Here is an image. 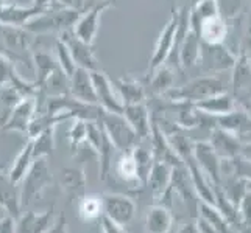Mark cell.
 Segmentation results:
<instances>
[{
	"label": "cell",
	"instance_id": "6da1fadb",
	"mask_svg": "<svg viewBox=\"0 0 251 233\" xmlns=\"http://www.w3.org/2000/svg\"><path fill=\"white\" fill-rule=\"evenodd\" d=\"M222 92H226V87H225V81L220 78V75H201L179 85V87L169 89L162 97L173 103H190L192 105V103Z\"/></svg>",
	"mask_w": 251,
	"mask_h": 233
},
{
	"label": "cell",
	"instance_id": "7a4b0ae2",
	"mask_svg": "<svg viewBox=\"0 0 251 233\" xmlns=\"http://www.w3.org/2000/svg\"><path fill=\"white\" fill-rule=\"evenodd\" d=\"M80 14L81 13L76 10L56 6L41 13L36 17H33L31 21H28L24 25V28L33 34H36V36H42V34H49V33L59 34L66 30H72L75 22L78 21Z\"/></svg>",
	"mask_w": 251,
	"mask_h": 233
},
{
	"label": "cell",
	"instance_id": "3957f363",
	"mask_svg": "<svg viewBox=\"0 0 251 233\" xmlns=\"http://www.w3.org/2000/svg\"><path fill=\"white\" fill-rule=\"evenodd\" d=\"M53 182V174L49 165V157L34 159L27 174L21 180V204L22 209L36 202L44 190Z\"/></svg>",
	"mask_w": 251,
	"mask_h": 233
},
{
	"label": "cell",
	"instance_id": "277c9868",
	"mask_svg": "<svg viewBox=\"0 0 251 233\" xmlns=\"http://www.w3.org/2000/svg\"><path fill=\"white\" fill-rule=\"evenodd\" d=\"M97 122L105 129V132L109 137L111 143L114 145L116 151L129 152L134 146L139 145V137L136 135L133 127L128 125L122 114L101 110Z\"/></svg>",
	"mask_w": 251,
	"mask_h": 233
},
{
	"label": "cell",
	"instance_id": "5b68a950",
	"mask_svg": "<svg viewBox=\"0 0 251 233\" xmlns=\"http://www.w3.org/2000/svg\"><path fill=\"white\" fill-rule=\"evenodd\" d=\"M237 55L226 44H203L200 59L197 65L201 67L203 75H222L228 70H232L236 64Z\"/></svg>",
	"mask_w": 251,
	"mask_h": 233
},
{
	"label": "cell",
	"instance_id": "8992f818",
	"mask_svg": "<svg viewBox=\"0 0 251 233\" xmlns=\"http://www.w3.org/2000/svg\"><path fill=\"white\" fill-rule=\"evenodd\" d=\"M112 5H114V0H101V2L95 3L86 11H83L72 28L75 36L86 42V44L94 45L100 27V17Z\"/></svg>",
	"mask_w": 251,
	"mask_h": 233
},
{
	"label": "cell",
	"instance_id": "52a82bcc",
	"mask_svg": "<svg viewBox=\"0 0 251 233\" xmlns=\"http://www.w3.org/2000/svg\"><path fill=\"white\" fill-rule=\"evenodd\" d=\"M103 216H106L119 226L126 227L136 216V202L126 194L106 193L101 194Z\"/></svg>",
	"mask_w": 251,
	"mask_h": 233
},
{
	"label": "cell",
	"instance_id": "ba28073f",
	"mask_svg": "<svg viewBox=\"0 0 251 233\" xmlns=\"http://www.w3.org/2000/svg\"><path fill=\"white\" fill-rule=\"evenodd\" d=\"M176 28H178V11L175 8H172L170 19L167 21L166 25H164V28L159 33L156 44H154L153 55L149 63V76L156 70V68H159L161 65L167 63V59L172 53V48H173V42H175Z\"/></svg>",
	"mask_w": 251,
	"mask_h": 233
},
{
	"label": "cell",
	"instance_id": "9c48e42d",
	"mask_svg": "<svg viewBox=\"0 0 251 233\" xmlns=\"http://www.w3.org/2000/svg\"><path fill=\"white\" fill-rule=\"evenodd\" d=\"M59 39H61L64 44L67 45L69 51H71L72 59L76 67L86 68L89 72H97L101 70L99 59L95 58V51L94 45L86 44L81 39H78L74 34L72 30H66L63 33H59Z\"/></svg>",
	"mask_w": 251,
	"mask_h": 233
},
{
	"label": "cell",
	"instance_id": "30bf717a",
	"mask_svg": "<svg viewBox=\"0 0 251 233\" xmlns=\"http://www.w3.org/2000/svg\"><path fill=\"white\" fill-rule=\"evenodd\" d=\"M194 160L200 169L211 180L214 187H220L222 182V159L219 157L209 142H197L192 148Z\"/></svg>",
	"mask_w": 251,
	"mask_h": 233
},
{
	"label": "cell",
	"instance_id": "8fae6325",
	"mask_svg": "<svg viewBox=\"0 0 251 233\" xmlns=\"http://www.w3.org/2000/svg\"><path fill=\"white\" fill-rule=\"evenodd\" d=\"M91 76L95 89V97H97V105L101 107V110L122 114L124 103L120 100V97H117L114 93V85H112L106 73L103 70H97L91 72Z\"/></svg>",
	"mask_w": 251,
	"mask_h": 233
},
{
	"label": "cell",
	"instance_id": "7c38bea8",
	"mask_svg": "<svg viewBox=\"0 0 251 233\" xmlns=\"http://www.w3.org/2000/svg\"><path fill=\"white\" fill-rule=\"evenodd\" d=\"M34 115H36V101H34V97L22 98L10 110V114H8L0 131H14V132L27 134Z\"/></svg>",
	"mask_w": 251,
	"mask_h": 233
},
{
	"label": "cell",
	"instance_id": "4fadbf2b",
	"mask_svg": "<svg viewBox=\"0 0 251 233\" xmlns=\"http://www.w3.org/2000/svg\"><path fill=\"white\" fill-rule=\"evenodd\" d=\"M172 177H173V167L170 163L162 160L153 162L145 184L150 187L151 194L156 201L166 199L167 194L172 191Z\"/></svg>",
	"mask_w": 251,
	"mask_h": 233
},
{
	"label": "cell",
	"instance_id": "5bb4252c",
	"mask_svg": "<svg viewBox=\"0 0 251 233\" xmlns=\"http://www.w3.org/2000/svg\"><path fill=\"white\" fill-rule=\"evenodd\" d=\"M63 193L71 202H78L86 193L88 187V177L83 167H67L61 169V179H59Z\"/></svg>",
	"mask_w": 251,
	"mask_h": 233
},
{
	"label": "cell",
	"instance_id": "9a60e30c",
	"mask_svg": "<svg viewBox=\"0 0 251 233\" xmlns=\"http://www.w3.org/2000/svg\"><path fill=\"white\" fill-rule=\"evenodd\" d=\"M69 95L84 105H97V97H95V89L92 83L91 72L86 68L76 67L71 76V84H69Z\"/></svg>",
	"mask_w": 251,
	"mask_h": 233
},
{
	"label": "cell",
	"instance_id": "2e32d148",
	"mask_svg": "<svg viewBox=\"0 0 251 233\" xmlns=\"http://www.w3.org/2000/svg\"><path fill=\"white\" fill-rule=\"evenodd\" d=\"M44 13L38 6H22L19 3L10 2V0H0V23L14 25V27H24L33 17Z\"/></svg>",
	"mask_w": 251,
	"mask_h": 233
},
{
	"label": "cell",
	"instance_id": "e0dca14e",
	"mask_svg": "<svg viewBox=\"0 0 251 233\" xmlns=\"http://www.w3.org/2000/svg\"><path fill=\"white\" fill-rule=\"evenodd\" d=\"M17 185L19 184H14L8 177V172L0 169V209L14 219L19 218L22 212L21 190L17 188Z\"/></svg>",
	"mask_w": 251,
	"mask_h": 233
},
{
	"label": "cell",
	"instance_id": "ac0fdd59",
	"mask_svg": "<svg viewBox=\"0 0 251 233\" xmlns=\"http://www.w3.org/2000/svg\"><path fill=\"white\" fill-rule=\"evenodd\" d=\"M122 115L133 127L139 140H145L150 137L151 131V115L149 112L145 101L144 103H133V105H124Z\"/></svg>",
	"mask_w": 251,
	"mask_h": 233
},
{
	"label": "cell",
	"instance_id": "d6986e66",
	"mask_svg": "<svg viewBox=\"0 0 251 233\" xmlns=\"http://www.w3.org/2000/svg\"><path fill=\"white\" fill-rule=\"evenodd\" d=\"M55 210L46 212H27L21 213L16 219V233H47V230L55 222Z\"/></svg>",
	"mask_w": 251,
	"mask_h": 233
},
{
	"label": "cell",
	"instance_id": "ffe728a7",
	"mask_svg": "<svg viewBox=\"0 0 251 233\" xmlns=\"http://www.w3.org/2000/svg\"><path fill=\"white\" fill-rule=\"evenodd\" d=\"M186 169L189 174L190 185H192L194 191L197 196L200 197V202H206L217 207V194H215V188L212 182L206 177L204 172L200 169V167L197 165V162L194 159H190L186 162Z\"/></svg>",
	"mask_w": 251,
	"mask_h": 233
},
{
	"label": "cell",
	"instance_id": "44dd1931",
	"mask_svg": "<svg viewBox=\"0 0 251 233\" xmlns=\"http://www.w3.org/2000/svg\"><path fill=\"white\" fill-rule=\"evenodd\" d=\"M209 145L212 146V149L222 160H232L240 154L242 142L234 134H231L228 131H225V129L215 126L211 132Z\"/></svg>",
	"mask_w": 251,
	"mask_h": 233
},
{
	"label": "cell",
	"instance_id": "7402d4cb",
	"mask_svg": "<svg viewBox=\"0 0 251 233\" xmlns=\"http://www.w3.org/2000/svg\"><path fill=\"white\" fill-rule=\"evenodd\" d=\"M197 33L200 34L203 44H225L229 36V27L228 22L217 14L201 21L197 28Z\"/></svg>",
	"mask_w": 251,
	"mask_h": 233
},
{
	"label": "cell",
	"instance_id": "603a6c76",
	"mask_svg": "<svg viewBox=\"0 0 251 233\" xmlns=\"http://www.w3.org/2000/svg\"><path fill=\"white\" fill-rule=\"evenodd\" d=\"M194 107L204 115H211V117H220L228 114V112L236 109V101L232 98V95L228 92H222L217 95H212V97H207L204 100H200L197 103H192Z\"/></svg>",
	"mask_w": 251,
	"mask_h": 233
},
{
	"label": "cell",
	"instance_id": "cb8c5ba5",
	"mask_svg": "<svg viewBox=\"0 0 251 233\" xmlns=\"http://www.w3.org/2000/svg\"><path fill=\"white\" fill-rule=\"evenodd\" d=\"M200 51H201L200 34L189 27V30L186 31L184 38H183V42H181V45H179V51H178L179 68L197 67L198 59H200Z\"/></svg>",
	"mask_w": 251,
	"mask_h": 233
},
{
	"label": "cell",
	"instance_id": "d4e9b609",
	"mask_svg": "<svg viewBox=\"0 0 251 233\" xmlns=\"http://www.w3.org/2000/svg\"><path fill=\"white\" fill-rule=\"evenodd\" d=\"M147 233H170L173 227V214L166 205H151L145 213Z\"/></svg>",
	"mask_w": 251,
	"mask_h": 233
},
{
	"label": "cell",
	"instance_id": "484cf974",
	"mask_svg": "<svg viewBox=\"0 0 251 233\" xmlns=\"http://www.w3.org/2000/svg\"><path fill=\"white\" fill-rule=\"evenodd\" d=\"M217 126L231 134H234L240 140L242 137H245L251 132V117L244 109L242 110L234 109L228 112V114L217 117Z\"/></svg>",
	"mask_w": 251,
	"mask_h": 233
},
{
	"label": "cell",
	"instance_id": "4316f807",
	"mask_svg": "<svg viewBox=\"0 0 251 233\" xmlns=\"http://www.w3.org/2000/svg\"><path fill=\"white\" fill-rule=\"evenodd\" d=\"M111 83L117 89L124 105H133V103L145 101V87L141 81L134 80L131 76H122V78H114V80H111Z\"/></svg>",
	"mask_w": 251,
	"mask_h": 233
},
{
	"label": "cell",
	"instance_id": "83f0119b",
	"mask_svg": "<svg viewBox=\"0 0 251 233\" xmlns=\"http://www.w3.org/2000/svg\"><path fill=\"white\" fill-rule=\"evenodd\" d=\"M112 169L117 174V177L122 180V182L128 184L129 187H142L144 182L139 177V171H137L136 160L133 157L131 151L129 152H120L119 159L116 160V165H112Z\"/></svg>",
	"mask_w": 251,
	"mask_h": 233
},
{
	"label": "cell",
	"instance_id": "f1b7e54d",
	"mask_svg": "<svg viewBox=\"0 0 251 233\" xmlns=\"http://www.w3.org/2000/svg\"><path fill=\"white\" fill-rule=\"evenodd\" d=\"M231 84L236 95H242L251 90V59L239 55L236 59V64L232 67Z\"/></svg>",
	"mask_w": 251,
	"mask_h": 233
},
{
	"label": "cell",
	"instance_id": "f546056e",
	"mask_svg": "<svg viewBox=\"0 0 251 233\" xmlns=\"http://www.w3.org/2000/svg\"><path fill=\"white\" fill-rule=\"evenodd\" d=\"M33 160H34V157H33V142H31V139H28L27 142H25L21 152L17 154V157L14 159L11 168L8 169V177H10L14 184H21L24 176L28 172Z\"/></svg>",
	"mask_w": 251,
	"mask_h": 233
},
{
	"label": "cell",
	"instance_id": "4dcf8cb0",
	"mask_svg": "<svg viewBox=\"0 0 251 233\" xmlns=\"http://www.w3.org/2000/svg\"><path fill=\"white\" fill-rule=\"evenodd\" d=\"M31 65L34 68V73H36V85H41L47 78L53 73L56 68H59L56 58H53L50 53L44 50H38L33 51L31 55Z\"/></svg>",
	"mask_w": 251,
	"mask_h": 233
},
{
	"label": "cell",
	"instance_id": "1f68e13d",
	"mask_svg": "<svg viewBox=\"0 0 251 233\" xmlns=\"http://www.w3.org/2000/svg\"><path fill=\"white\" fill-rule=\"evenodd\" d=\"M76 209L84 222L99 221L103 216V199L99 194H84L76 202Z\"/></svg>",
	"mask_w": 251,
	"mask_h": 233
},
{
	"label": "cell",
	"instance_id": "d6a6232c",
	"mask_svg": "<svg viewBox=\"0 0 251 233\" xmlns=\"http://www.w3.org/2000/svg\"><path fill=\"white\" fill-rule=\"evenodd\" d=\"M33 142V157H50L53 155L55 149V127H49L46 131H42L36 137L31 139Z\"/></svg>",
	"mask_w": 251,
	"mask_h": 233
},
{
	"label": "cell",
	"instance_id": "836d02e7",
	"mask_svg": "<svg viewBox=\"0 0 251 233\" xmlns=\"http://www.w3.org/2000/svg\"><path fill=\"white\" fill-rule=\"evenodd\" d=\"M150 87L151 92L156 95H164L169 89L173 87V81H175V76H173V70L167 65L164 64L159 68H156L150 76Z\"/></svg>",
	"mask_w": 251,
	"mask_h": 233
},
{
	"label": "cell",
	"instance_id": "e575fe53",
	"mask_svg": "<svg viewBox=\"0 0 251 233\" xmlns=\"http://www.w3.org/2000/svg\"><path fill=\"white\" fill-rule=\"evenodd\" d=\"M198 209H200V214H198V216H203L204 219L209 221L212 226L219 230V233H231L229 222L226 221V218L223 216L222 212L215 205L206 204V202H200Z\"/></svg>",
	"mask_w": 251,
	"mask_h": 233
},
{
	"label": "cell",
	"instance_id": "d590c367",
	"mask_svg": "<svg viewBox=\"0 0 251 233\" xmlns=\"http://www.w3.org/2000/svg\"><path fill=\"white\" fill-rule=\"evenodd\" d=\"M86 123L88 120L83 118H74V122L69 127V146H71V152L75 155L80 151L83 145H86Z\"/></svg>",
	"mask_w": 251,
	"mask_h": 233
},
{
	"label": "cell",
	"instance_id": "8d00e7d4",
	"mask_svg": "<svg viewBox=\"0 0 251 233\" xmlns=\"http://www.w3.org/2000/svg\"><path fill=\"white\" fill-rule=\"evenodd\" d=\"M215 3H217L219 16L226 22L236 21L245 8V0H215Z\"/></svg>",
	"mask_w": 251,
	"mask_h": 233
},
{
	"label": "cell",
	"instance_id": "74e56055",
	"mask_svg": "<svg viewBox=\"0 0 251 233\" xmlns=\"http://www.w3.org/2000/svg\"><path fill=\"white\" fill-rule=\"evenodd\" d=\"M55 50H56V61H58L59 68H61V70L71 78L72 73L75 72L76 65L74 63L72 55H71V51H69L67 45L59 38L55 41Z\"/></svg>",
	"mask_w": 251,
	"mask_h": 233
},
{
	"label": "cell",
	"instance_id": "f35d334b",
	"mask_svg": "<svg viewBox=\"0 0 251 233\" xmlns=\"http://www.w3.org/2000/svg\"><path fill=\"white\" fill-rule=\"evenodd\" d=\"M239 221L245 230H251V191L247 190V193L242 196V199L237 205Z\"/></svg>",
	"mask_w": 251,
	"mask_h": 233
},
{
	"label": "cell",
	"instance_id": "ab89813d",
	"mask_svg": "<svg viewBox=\"0 0 251 233\" xmlns=\"http://www.w3.org/2000/svg\"><path fill=\"white\" fill-rule=\"evenodd\" d=\"M240 55H244L251 59V10L248 11L247 16V22L244 31H242V38H240Z\"/></svg>",
	"mask_w": 251,
	"mask_h": 233
},
{
	"label": "cell",
	"instance_id": "60d3db41",
	"mask_svg": "<svg viewBox=\"0 0 251 233\" xmlns=\"http://www.w3.org/2000/svg\"><path fill=\"white\" fill-rule=\"evenodd\" d=\"M99 224H100L101 233H128V230L125 227L119 226V224H116V222H112L106 216H101L99 219Z\"/></svg>",
	"mask_w": 251,
	"mask_h": 233
},
{
	"label": "cell",
	"instance_id": "b9f144b4",
	"mask_svg": "<svg viewBox=\"0 0 251 233\" xmlns=\"http://www.w3.org/2000/svg\"><path fill=\"white\" fill-rule=\"evenodd\" d=\"M47 233H69V227H67V218L66 214H59V216L55 219V222L51 224V227L47 230Z\"/></svg>",
	"mask_w": 251,
	"mask_h": 233
},
{
	"label": "cell",
	"instance_id": "7bdbcfd3",
	"mask_svg": "<svg viewBox=\"0 0 251 233\" xmlns=\"http://www.w3.org/2000/svg\"><path fill=\"white\" fill-rule=\"evenodd\" d=\"M0 233H16V219L8 214L0 218Z\"/></svg>",
	"mask_w": 251,
	"mask_h": 233
},
{
	"label": "cell",
	"instance_id": "ee69618b",
	"mask_svg": "<svg viewBox=\"0 0 251 233\" xmlns=\"http://www.w3.org/2000/svg\"><path fill=\"white\" fill-rule=\"evenodd\" d=\"M58 5H61L64 8H71V10H76L83 13L86 6V0H56Z\"/></svg>",
	"mask_w": 251,
	"mask_h": 233
},
{
	"label": "cell",
	"instance_id": "f6af8a7d",
	"mask_svg": "<svg viewBox=\"0 0 251 233\" xmlns=\"http://www.w3.org/2000/svg\"><path fill=\"white\" fill-rule=\"evenodd\" d=\"M195 224H197L198 230H200V233H219V230L215 229L209 221L204 219L203 216H198Z\"/></svg>",
	"mask_w": 251,
	"mask_h": 233
},
{
	"label": "cell",
	"instance_id": "bcb514c9",
	"mask_svg": "<svg viewBox=\"0 0 251 233\" xmlns=\"http://www.w3.org/2000/svg\"><path fill=\"white\" fill-rule=\"evenodd\" d=\"M31 5L38 6L39 10H42V11L51 10V8H56V6H61V5H58L56 0H33Z\"/></svg>",
	"mask_w": 251,
	"mask_h": 233
},
{
	"label": "cell",
	"instance_id": "7dc6e473",
	"mask_svg": "<svg viewBox=\"0 0 251 233\" xmlns=\"http://www.w3.org/2000/svg\"><path fill=\"white\" fill-rule=\"evenodd\" d=\"M176 233H200V230H198L195 222H183L178 227Z\"/></svg>",
	"mask_w": 251,
	"mask_h": 233
},
{
	"label": "cell",
	"instance_id": "c3c4849f",
	"mask_svg": "<svg viewBox=\"0 0 251 233\" xmlns=\"http://www.w3.org/2000/svg\"><path fill=\"white\" fill-rule=\"evenodd\" d=\"M240 157H244L245 160L251 162V142H247V143H242L240 146Z\"/></svg>",
	"mask_w": 251,
	"mask_h": 233
}]
</instances>
